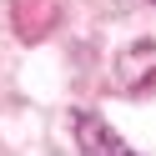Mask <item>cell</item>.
I'll return each instance as SVG.
<instances>
[{"mask_svg":"<svg viewBox=\"0 0 156 156\" xmlns=\"http://www.w3.org/2000/svg\"><path fill=\"white\" fill-rule=\"evenodd\" d=\"M71 126H76V141H81V151H86V156H136L131 146H126L121 136H111V126H101L91 111H76V116H71Z\"/></svg>","mask_w":156,"mask_h":156,"instance_id":"6da1fadb","label":"cell"}]
</instances>
